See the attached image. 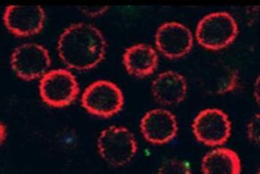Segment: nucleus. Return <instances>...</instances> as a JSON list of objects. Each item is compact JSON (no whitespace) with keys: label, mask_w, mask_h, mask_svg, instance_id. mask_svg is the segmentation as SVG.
<instances>
[{"label":"nucleus","mask_w":260,"mask_h":174,"mask_svg":"<svg viewBox=\"0 0 260 174\" xmlns=\"http://www.w3.org/2000/svg\"><path fill=\"white\" fill-rule=\"evenodd\" d=\"M259 76H257L255 82H254L253 94L254 98L256 100L257 104H259Z\"/></svg>","instance_id":"obj_19"},{"label":"nucleus","mask_w":260,"mask_h":174,"mask_svg":"<svg viewBox=\"0 0 260 174\" xmlns=\"http://www.w3.org/2000/svg\"><path fill=\"white\" fill-rule=\"evenodd\" d=\"M107 44L98 26L86 22L68 26L58 37L57 51L61 61L76 70H89L104 60Z\"/></svg>","instance_id":"obj_1"},{"label":"nucleus","mask_w":260,"mask_h":174,"mask_svg":"<svg viewBox=\"0 0 260 174\" xmlns=\"http://www.w3.org/2000/svg\"><path fill=\"white\" fill-rule=\"evenodd\" d=\"M201 170L204 174H240L242 162L239 154L232 149L216 147L204 155Z\"/></svg>","instance_id":"obj_13"},{"label":"nucleus","mask_w":260,"mask_h":174,"mask_svg":"<svg viewBox=\"0 0 260 174\" xmlns=\"http://www.w3.org/2000/svg\"><path fill=\"white\" fill-rule=\"evenodd\" d=\"M239 82V71L231 66L217 64L204 75L201 83L208 94L224 95L233 92Z\"/></svg>","instance_id":"obj_14"},{"label":"nucleus","mask_w":260,"mask_h":174,"mask_svg":"<svg viewBox=\"0 0 260 174\" xmlns=\"http://www.w3.org/2000/svg\"><path fill=\"white\" fill-rule=\"evenodd\" d=\"M109 7L107 6H88V7H81L80 10L83 14L87 17H101L104 13L108 11Z\"/></svg>","instance_id":"obj_17"},{"label":"nucleus","mask_w":260,"mask_h":174,"mask_svg":"<svg viewBox=\"0 0 260 174\" xmlns=\"http://www.w3.org/2000/svg\"><path fill=\"white\" fill-rule=\"evenodd\" d=\"M193 43L194 36L190 29L180 22H165L155 32V49L170 60H177L189 54Z\"/></svg>","instance_id":"obj_8"},{"label":"nucleus","mask_w":260,"mask_h":174,"mask_svg":"<svg viewBox=\"0 0 260 174\" xmlns=\"http://www.w3.org/2000/svg\"><path fill=\"white\" fill-rule=\"evenodd\" d=\"M126 71L136 77H147L153 74L158 66V54L154 47L138 43L126 48L122 55Z\"/></svg>","instance_id":"obj_12"},{"label":"nucleus","mask_w":260,"mask_h":174,"mask_svg":"<svg viewBox=\"0 0 260 174\" xmlns=\"http://www.w3.org/2000/svg\"><path fill=\"white\" fill-rule=\"evenodd\" d=\"M8 132H7V127L5 124L0 122V144H4L7 138Z\"/></svg>","instance_id":"obj_18"},{"label":"nucleus","mask_w":260,"mask_h":174,"mask_svg":"<svg viewBox=\"0 0 260 174\" xmlns=\"http://www.w3.org/2000/svg\"><path fill=\"white\" fill-rule=\"evenodd\" d=\"M46 20L45 9L39 5L7 6L3 21L7 30L17 37L33 36L43 29Z\"/></svg>","instance_id":"obj_9"},{"label":"nucleus","mask_w":260,"mask_h":174,"mask_svg":"<svg viewBox=\"0 0 260 174\" xmlns=\"http://www.w3.org/2000/svg\"><path fill=\"white\" fill-rule=\"evenodd\" d=\"M140 130L147 141L161 146L176 138L179 126L176 116L170 110L155 108L144 114L141 119Z\"/></svg>","instance_id":"obj_10"},{"label":"nucleus","mask_w":260,"mask_h":174,"mask_svg":"<svg viewBox=\"0 0 260 174\" xmlns=\"http://www.w3.org/2000/svg\"><path fill=\"white\" fill-rule=\"evenodd\" d=\"M246 134L249 141L254 144H259L260 141V116L257 113L252 116L246 127Z\"/></svg>","instance_id":"obj_16"},{"label":"nucleus","mask_w":260,"mask_h":174,"mask_svg":"<svg viewBox=\"0 0 260 174\" xmlns=\"http://www.w3.org/2000/svg\"><path fill=\"white\" fill-rule=\"evenodd\" d=\"M39 92L48 105L64 107L74 102L79 96V82L70 69H51L40 79Z\"/></svg>","instance_id":"obj_5"},{"label":"nucleus","mask_w":260,"mask_h":174,"mask_svg":"<svg viewBox=\"0 0 260 174\" xmlns=\"http://www.w3.org/2000/svg\"><path fill=\"white\" fill-rule=\"evenodd\" d=\"M99 154L106 163L113 166L128 164L138 151L135 135L125 127H108L98 137Z\"/></svg>","instance_id":"obj_4"},{"label":"nucleus","mask_w":260,"mask_h":174,"mask_svg":"<svg viewBox=\"0 0 260 174\" xmlns=\"http://www.w3.org/2000/svg\"><path fill=\"white\" fill-rule=\"evenodd\" d=\"M157 174H192L187 163L177 159L164 162L158 168Z\"/></svg>","instance_id":"obj_15"},{"label":"nucleus","mask_w":260,"mask_h":174,"mask_svg":"<svg viewBox=\"0 0 260 174\" xmlns=\"http://www.w3.org/2000/svg\"><path fill=\"white\" fill-rule=\"evenodd\" d=\"M83 108L95 117L109 119L123 109L124 97L117 84L107 79H99L89 84L81 98Z\"/></svg>","instance_id":"obj_3"},{"label":"nucleus","mask_w":260,"mask_h":174,"mask_svg":"<svg viewBox=\"0 0 260 174\" xmlns=\"http://www.w3.org/2000/svg\"><path fill=\"white\" fill-rule=\"evenodd\" d=\"M51 54L46 47L37 42H25L10 54L12 70L23 80L41 79L49 71Z\"/></svg>","instance_id":"obj_6"},{"label":"nucleus","mask_w":260,"mask_h":174,"mask_svg":"<svg viewBox=\"0 0 260 174\" xmlns=\"http://www.w3.org/2000/svg\"><path fill=\"white\" fill-rule=\"evenodd\" d=\"M151 91L159 104L176 105L183 102L187 95V80L183 74L176 71H164L152 80Z\"/></svg>","instance_id":"obj_11"},{"label":"nucleus","mask_w":260,"mask_h":174,"mask_svg":"<svg viewBox=\"0 0 260 174\" xmlns=\"http://www.w3.org/2000/svg\"><path fill=\"white\" fill-rule=\"evenodd\" d=\"M232 130L229 115L218 108L201 110L192 122V132L195 138L207 147L223 146L230 138Z\"/></svg>","instance_id":"obj_7"},{"label":"nucleus","mask_w":260,"mask_h":174,"mask_svg":"<svg viewBox=\"0 0 260 174\" xmlns=\"http://www.w3.org/2000/svg\"><path fill=\"white\" fill-rule=\"evenodd\" d=\"M239 35V25L231 13L217 11L204 16L197 24L195 39L202 48L220 51L230 46Z\"/></svg>","instance_id":"obj_2"}]
</instances>
